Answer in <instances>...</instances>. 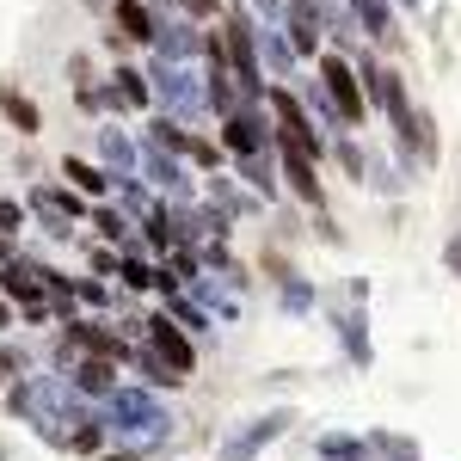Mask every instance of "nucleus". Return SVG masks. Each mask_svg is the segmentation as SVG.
I'll return each mask as SVG.
<instances>
[{
    "label": "nucleus",
    "instance_id": "f257e3e1",
    "mask_svg": "<svg viewBox=\"0 0 461 461\" xmlns=\"http://www.w3.org/2000/svg\"><path fill=\"white\" fill-rule=\"evenodd\" d=\"M221 43H228V68H234V80H240V93H247V99H258V93H265V68H258V25H252L240 6L228 13Z\"/></svg>",
    "mask_w": 461,
    "mask_h": 461
},
{
    "label": "nucleus",
    "instance_id": "f03ea898",
    "mask_svg": "<svg viewBox=\"0 0 461 461\" xmlns=\"http://www.w3.org/2000/svg\"><path fill=\"white\" fill-rule=\"evenodd\" d=\"M320 80H326L332 111H339L345 123H363L369 99H363V86H357V68H351V62H345V56H320Z\"/></svg>",
    "mask_w": 461,
    "mask_h": 461
},
{
    "label": "nucleus",
    "instance_id": "7ed1b4c3",
    "mask_svg": "<svg viewBox=\"0 0 461 461\" xmlns=\"http://www.w3.org/2000/svg\"><path fill=\"white\" fill-rule=\"evenodd\" d=\"M284 25H289V50H302V56H314L320 50V6L314 0H284Z\"/></svg>",
    "mask_w": 461,
    "mask_h": 461
},
{
    "label": "nucleus",
    "instance_id": "20e7f679",
    "mask_svg": "<svg viewBox=\"0 0 461 461\" xmlns=\"http://www.w3.org/2000/svg\"><path fill=\"white\" fill-rule=\"evenodd\" d=\"M221 136H228L234 154H265V136H271V130H265L258 111H228V130H221Z\"/></svg>",
    "mask_w": 461,
    "mask_h": 461
},
{
    "label": "nucleus",
    "instance_id": "39448f33",
    "mask_svg": "<svg viewBox=\"0 0 461 461\" xmlns=\"http://www.w3.org/2000/svg\"><path fill=\"white\" fill-rule=\"evenodd\" d=\"M0 111H6V117L19 123V136H37V123H43V117H37V105H32V99H19L13 86L0 93Z\"/></svg>",
    "mask_w": 461,
    "mask_h": 461
},
{
    "label": "nucleus",
    "instance_id": "423d86ee",
    "mask_svg": "<svg viewBox=\"0 0 461 461\" xmlns=\"http://www.w3.org/2000/svg\"><path fill=\"white\" fill-rule=\"evenodd\" d=\"M117 25H123V37H154V19L142 0H117Z\"/></svg>",
    "mask_w": 461,
    "mask_h": 461
},
{
    "label": "nucleus",
    "instance_id": "0eeeda50",
    "mask_svg": "<svg viewBox=\"0 0 461 461\" xmlns=\"http://www.w3.org/2000/svg\"><path fill=\"white\" fill-rule=\"evenodd\" d=\"M160 50H167V56H185V50H191V43H197V37H191V25H185V19H167V25H160Z\"/></svg>",
    "mask_w": 461,
    "mask_h": 461
},
{
    "label": "nucleus",
    "instance_id": "6e6552de",
    "mask_svg": "<svg viewBox=\"0 0 461 461\" xmlns=\"http://www.w3.org/2000/svg\"><path fill=\"white\" fill-rule=\"evenodd\" d=\"M154 339H160V351L173 357L178 369H185V363H191V351H185V339H178V332H173V326H167V320H160V332H154Z\"/></svg>",
    "mask_w": 461,
    "mask_h": 461
},
{
    "label": "nucleus",
    "instance_id": "1a4fd4ad",
    "mask_svg": "<svg viewBox=\"0 0 461 461\" xmlns=\"http://www.w3.org/2000/svg\"><path fill=\"white\" fill-rule=\"evenodd\" d=\"M68 178H74V185H80V191H105V178L93 173L86 160H68Z\"/></svg>",
    "mask_w": 461,
    "mask_h": 461
},
{
    "label": "nucleus",
    "instance_id": "9d476101",
    "mask_svg": "<svg viewBox=\"0 0 461 461\" xmlns=\"http://www.w3.org/2000/svg\"><path fill=\"white\" fill-rule=\"evenodd\" d=\"M185 6H191L197 19H210V13H215V6H221V0H185Z\"/></svg>",
    "mask_w": 461,
    "mask_h": 461
}]
</instances>
